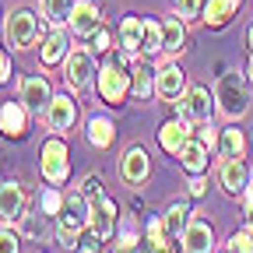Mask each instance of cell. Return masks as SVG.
<instances>
[{
  "instance_id": "5",
  "label": "cell",
  "mask_w": 253,
  "mask_h": 253,
  "mask_svg": "<svg viewBox=\"0 0 253 253\" xmlns=\"http://www.w3.org/2000/svg\"><path fill=\"white\" fill-rule=\"evenodd\" d=\"M211 106H214V95L208 88H190L179 102V120L186 123H204L211 120Z\"/></svg>"
},
{
  "instance_id": "35",
  "label": "cell",
  "mask_w": 253,
  "mask_h": 253,
  "mask_svg": "<svg viewBox=\"0 0 253 253\" xmlns=\"http://www.w3.org/2000/svg\"><path fill=\"white\" fill-rule=\"evenodd\" d=\"M84 197H88V201H99V197H102V179H99V176H88V179H84Z\"/></svg>"
},
{
  "instance_id": "31",
  "label": "cell",
  "mask_w": 253,
  "mask_h": 253,
  "mask_svg": "<svg viewBox=\"0 0 253 253\" xmlns=\"http://www.w3.org/2000/svg\"><path fill=\"white\" fill-rule=\"evenodd\" d=\"M25 236H32V239L46 236V211H42V214H28V218H25Z\"/></svg>"
},
{
  "instance_id": "38",
  "label": "cell",
  "mask_w": 253,
  "mask_h": 253,
  "mask_svg": "<svg viewBox=\"0 0 253 253\" xmlns=\"http://www.w3.org/2000/svg\"><path fill=\"white\" fill-rule=\"evenodd\" d=\"M106 49H109V32L99 28V32H95V53H106Z\"/></svg>"
},
{
  "instance_id": "8",
  "label": "cell",
  "mask_w": 253,
  "mask_h": 253,
  "mask_svg": "<svg viewBox=\"0 0 253 253\" xmlns=\"http://www.w3.org/2000/svg\"><path fill=\"white\" fill-rule=\"evenodd\" d=\"M95 74V60L88 49H71L67 53V84L71 88H88Z\"/></svg>"
},
{
  "instance_id": "10",
  "label": "cell",
  "mask_w": 253,
  "mask_h": 253,
  "mask_svg": "<svg viewBox=\"0 0 253 253\" xmlns=\"http://www.w3.org/2000/svg\"><path fill=\"white\" fill-rule=\"evenodd\" d=\"M71 28H74V36H95V32L102 28L99 7H95L91 0H78L74 11H71Z\"/></svg>"
},
{
  "instance_id": "37",
  "label": "cell",
  "mask_w": 253,
  "mask_h": 253,
  "mask_svg": "<svg viewBox=\"0 0 253 253\" xmlns=\"http://www.w3.org/2000/svg\"><path fill=\"white\" fill-rule=\"evenodd\" d=\"M204 190H208V179H204V172H197L194 179H190V194H194V197H204Z\"/></svg>"
},
{
  "instance_id": "36",
  "label": "cell",
  "mask_w": 253,
  "mask_h": 253,
  "mask_svg": "<svg viewBox=\"0 0 253 253\" xmlns=\"http://www.w3.org/2000/svg\"><path fill=\"white\" fill-rule=\"evenodd\" d=\"M0 253H18V236L14 232H0Z\"/></svg>"
},
{
  "instance_id": "22",
  "label": "cell",
  "mask_w": 253,
  "mask_h": 253,
  "mask_svg": "<svg viewBox=\"0 0 253 253\" xmlns=\"http://www.w3.org/2000/svg\"><path fill=\"white\" fill-rule=\"evenodd\" d=\"M120 42H123V53H141V46H144V21L141 18H123Z\"/></svg>"
},
{
  "instance_id": "13",
  "label": "cell",
  "mask_w": 253,
  "mask_h": 253,
  "mask_svg": "<svg viewBox=\"0 0 253 253\" xmlns=\"http://www.w3.org/2000/svg\"><path fill=\"white\" fill-rule=\"evenodd\" d=\"M25 218V194L18 183H0V221H18Z\"/></svg>"
},
{
  "instance_id": "39",
  "label": "cell",
  "mask_w": 253,
  "mask_h": 253,
  "mask_svg": "<svg viewBox=\"0 0 253 253\" xmlns=\"http://www.w3.org/2000/svg\"><path fill=\"white\" fill-rule=\"evenodd\" d=\"M11 78V56L4 53V49H0V84H4Z\"/></svg>"
},
{
  "instance_id": "2",
  "label": "cell",
  "mask_w": 253,
  "mask_h": 253,
  "mask_svg": "<svg viewBox=\"0 0 253 253\" xmlns=\"http://www.w3.org/2000/svg\"><path fill=\"white\" fill-rule=\"evenodd\" d=\"M214 99H218V109L225 113V116L239 120V116L250 109V88H246V78H243V74H221Z\"/></svg>"
},
{
  "instance_id": "29",
  "label": "cell",
  "mask_w": 253,
  "mask_h": 253,
  "mask_svg": "<svg viewBox=\"0 0 253 253\" xmlns=\"http://www.w3.org/2000/svg\"><path fill=\"white\" fill-rule=\"evenodd\" d=\"M71 11H74V0H46V18H49L53 25L67 21Z\"/></svg>"
},
{
  "instance_id": "25",
  "label": "cell",
  "mask_w": 253,
  "mask_h": 253,
  "mask_svg": "<svg viewBox=\"0 0 253 253\" xmlns=\"http://www.w3.org/2000/svg\"><path fill=\"white\" fill-rule=\"evenodd\" d=\"M88 141L95 148H109L113 144V123L106 116H91L88 120Z\"/></svg>"
},
{
  "instance_id": "14",
  "label": "cell",
  "mask_w": 253,
  "mask_h": 253,
  "mask_svg": "<svg viewBox=\"0 0 253 253\" xmlns=\"http://www.w3.org/2000/svg\"><path fill=\"white\" fill-rule=\"evenodd\" d=\"M74 120H78V102L71 95H56L49 102V126L53 130H71Z\"/></svg>"
},
{
  "instance_id": "17",
  "label": "cell",
  "mask_w": 253,
  "mask_h": 253,
  "mask_svg": "<svg viewBox=\"0 0 253 253\" xmlns=\"http://www.w3.org/2000/svg\"><path fill=\"white\" fill-rule=\"evenodd\" d=\"M186 88V74L176 67V63H169V67L158 71V81H155V91L162 95V99H179Z\"/></svg>"
},
{
  "instance_id": "6",
  "label": "cell",
  "mask_w": 253,
  "mask_h": 253,
  "mask_svg": "<svg viewBox=\"0 0 253 253\" xmlns=\"http://www.w3.org/2000/svg\"><path fill=\"white\" fill-rule=\"evenodd\" d=\"M36 36H39V18L32 14V11H14L7 18V42L11 46L25 49V46L36 42Z\"/></svg>"
},
{
  "instance_id": "26",
  "label": "cell",
  "mask_w": 253,
  "mask_h": 253,
  "mask_svg": "<svg viewBox=\"0 0 253 253\" xmlns=\"http://www.w3.org/2000/svg\"><path fill=\"white\" fill-rule=\"evenodd\" d=\"M190 211H186V204L179 201V204H172L169 211H166V229H169V236L176 239L179 232H186V225H190V218H186Z\"/></svg>"
},
{
  "instance_id": "16",
  "label": "cell",
  "mask_w": 253,
  "mask_h": 253,
  "mask_svg": "<svg viewBox=\"0 0 253 253\" xmlns=\"http://www.w3.org/2000/svg\"><path fill=\"white\" fill-rule=\"evenodd\" d=\"M158 141H162V148L169 155H179L186 148V141H190V123L186 120H169L162 130H158Z\"/></svg>"
},
{
  "instance_id": "19",
  "label": "cell",
  "mask_w": 253,
  "mask_h": 253,
  "mask_svg": "<svg viewBox=\"0 0 253 253\" xmlns=\"http://www.w3.org/2000/svg\"><path fill=\"white\" fill-rule=\"evenodd\" d=\"M243 0H204V11L201 18L211 25V28H221V25H229V18L239 11Z\"/></svg>"
},
{
  "instance_id": "30",
  "label": "cell",
  "mask_w": 253,
  "mask_h": 253,
  "mask_svg": "<svg viewBox=\"0 0 253 253\" xmlns=\"http://www.w3.org/2000/svg\"><path fill=\"white\" fill-rule=\"evenodd\" d=\"M229 253H253V225L232 232V239H229Z\"/></svg>"
},
{
  "instance_id": "1",
  "label": "cell",
  "mask_w": 253,
  "mask_h": 253,
  "mask_svg": "<svg viewBox=\"0 0 253 253\" xmlns=\"http://www.w3.org/2000/svg\"><path fill=\"white\" fill-rule=\"evenodd\" d=\"M91 218V204L84 197V190H71L63 197V211H60V239L67 246H78V232L88 225Z\"/></svg>"
},
{
  "instance_id": "34",
  "label": "cell",
  "mask_w": 253,
  "mask_h": 253,
  "mask_svg": "<svg viewBox=\"0 0 253 253\" xmlns=\"http://www.w3.org/2000/svg\"><path fill=\"white\" fill-rule=\"evenodd\" d=\"M42 211H46V214H56V211H63V197L56 194V190L42 194Z\"/></svg>"
},
{
  "instance_id": "18",
  "label": "cell",
  "mask_w": 253,
  "mask_h": 253,
  "mask_svg": "<svg viewBox=\"0 0 253 253\" xmlns=\"http://www.w3.org/2000/svg\"><path fill=\"white\" fill-rule=\"evenodd\" d=\"M208 144L204 141H186V148L179 151V162H183V169L190 172V176H197V172H208V162H211V158H208Z\"/></svg>"
},
{
  "instance_id": "33",
  "label": "cell",
  "mask_w": 253,
  "mask_h": 253,
  "mask_svg": "<svg viewBox=\"0 0 253 253\" xmlns=\"http://www.w3.org/2000/svg\"><path fill=\"white\" fill-rule=\"evenodd\" d=\"M197 141H204L208 148H214L221 137H218V130L211 126V120H204V123H197Z\"/></svg>"
},
{
  "instance_id": "20",
  "label": "cell",
  "mask_w": 253,
  "mask_h": 253,
  "mask_svg": "<svg viewBox=\"0 0 253 253\" xmlns=\"http://www.w3.org/2000/svg\"><path fill=\"white\" fill-rule=\"evenodd\" d=\"M67 46H71V39H67V32H63V28H53L49 36H46V42H42V49H39L42 63H46V67H53V63H60V60H67Z\"/></svg>"
},
{
  "instance_id": "42",
  "label": "cell",
  "mask_w": 253,
  "mask_h": 253,
  "mask_svg": "<svg viewBox=\"0 0 253 253\" xmlns=\"http://www.w3.org/2000/svg\"><path fill=\"white\" fill-rule=\"evenodd\" d=\"M246 39H250V49H253V25H250V32H246Z\"/></svg>"
},
{
  "instance_id": "7",
  "label": "cell",
  "mask_w": 253,
  "mask_h": 253,
  "mask_svg": "<svg viewBox=\"0 0 253 253\" xmlns=\"http://www.w3.org/2000/svg\"><path fill=\"white\" fill-rule=\"evenodd\" d=\"M88 225L95 232V239L106 243L113 236V225H116V204L109 197H99V201H91V218H88Z\"/></svg>"
},
{
  "instance_id": "12",
  "label": "cell",
  "mask_w": 253,
  "mask_h": 253,
  "mask_svg": "<svg viewBox=\"0 0 253 253\" xmlns=\"http://www.w3.org/2000/svg\"><path fill=\"white\" fill-rule=\"evenodd\" d=\"M21 102H25L28 109H49V102H53L49 81H46L42 74L25 78V81H21Z\"/></svg>"
},
{
  "instance_id": "41",
  "label": "cell",
  "mask_w": 253,
  "mask_h": 253,
  "mask_svg": "<svg viewBox=\"0 0 253 253\" xmlns=\"http://www.w3.org/2000/svg\"><path fill=\"white\" fill-rule=\"evenodd\" d=\"M116 253H141V250H137V246H126V243H120V250H116Z\"/></svg>"
},
{
  "instance_id": "11",
  "label": "cell",
  "mask_w": 253,
  "mask_h": 253,
  "mask_svg": "<svg viewBox=\"0 0 253 253\" xmlns=\"http://www.w3.org/2000/svg\"><path fill=\"white\" fill-rule=\"evenodd\" d=\"M183 250L186 253H211L214 250V232L204 218H194L183 232Z\"/></svg>"
},
{
  "instance_id": "9",
  "label": "cell",
  "mask_w": 253,
  "mask_h": 253,
  "mask_svg": "<svg viewBox=\"0 0 253 253\" xmlns=\"http://www.w3.org/2000/svg\"><path fill=\"white\" fill-rule=\"evenodd\" d=\"M28 106L25 102H4L0 106V134L4 137H25V130H28V113H25Z\"/></svg>"
},
{
  "instance_id": "28",
  "label": "cell",
  "mask_w": 253,
  "mask_h": 253,
  "mask_svg": "<svg viewBox=\"0 0 253 253\" xmlns=\"http://www.w3.org/2000/svg\"><path fill=\"white\" fill-rule=\"evenodd\" d=\"M158 49H166L162 46V25L158 21H144V46H141V56H151Z\"/></svg>"
},
{
  "instance_id": "15",
  "label": "cell",
  "mask_w": 253,
  "mask_h": 253,
  "mask_svg": "<svg viewBox=\"0 0 253 253\" xmlns=\"http://www.w3.org/2000/svg\"><path fill=\"white\" fill-rule=\"evenodd\" d=\"M148 172H151V162H148V155L141 151V148H130L123 155V162H120V176L126 179V183H144L148 179Z\"/></svg>"
},
{
  "instance_id": "43",
  "label": "cell",
  "mask_w": 253,
  "mask_h": 253,
  "mask_svg": "<svg viewBox=\"0 0 253 253\" xmlns=\"http://www.w3.org/2000/svg\"><path fill=\"white\" fill-rule=\"evenodd\" d=\"M246 214H250V225H253V208H246Z\"/></svg>"
},
{
  "instance_id": "32",
  "label": "cell",
  "mask_w": 253,
  "mask_h": 253,
  "mask_svg": "<svg viewBox=\"0 0 253 253\" xmlns=\"http://www.w3.org/2000/svg\"><path fill=\"white\" fill-rule=\"evenodd\" d=\"M176 7H179V18H201L204 0H176Z\"/></svg>"
},
{
  "instance_id": "40",
  "label": "cell",
  "mask_w": 253,
  "mask_h": 253,
  "mask_svg": "<svg viewBox=\"0 0 253 253\" xmlns=\"http://www.w3.org/2000/svg\"><path fill=\"white\" fill-rule=\"evenodd\" d=\"M243 194H246V208H253V179L246 183V190H243Z\"/></svg>"
},
{
  "instance_id": "21",
  "label": "cell",
  "mask_w": 253,
  "mask_h": 253,
  "mask_svg": "<svg viewBox=\"0 0 253 253\" xmlns=\"http://www.w3.org/2000/svg\"><path fill=\"white\" fill-rule=\"evenodd\" d=\"M246 183H250L246 166L239 162V158H229V162L221 166V186H225L229 194H243V190H246Z\"/></svg>"
},
{
  "instance_id": "3",
  "label": "cell",
  "mask_w": 253,
  "mask_h": 253,
  "mask_svg": "<svg viewBox=\"0 0 253 253\" xmlns=\"http://www.w3.org/2000/svg\"><path fill=\"white\" fill-rule=\"evenodd\" d=\"M126 91H130V74H126V67H123V56H113L99 71V95L109 106H123Z\"/></svg>"
},
{
  "instance_id": "44",
  "label": "cell",
  "mask_w": 253,
  "mask_h": 253,
  "mask_svg": "<svg viewBox=\"0 0 253 253\" xmlns=\"http://www.w3.org/2000/svg\"><path fill=\"white\" fill-rule=\"evenodd\" d=\"M250 84H253V60H250Z\"/></svg>"
},
{
  "instance_id": "24",
  "label": "cell",
  "mask_w": 253,
  "mask_h": 253,
  "mask_svg": "<svg viewBox=\"0 0 253 253\" xmlns=\"http://www.w3.org/2000/svg\"><path fill=\"white\" fill-rule=\"evenodd\" d=\"M186 42V28H183V18H162V46L179 53Z\"/></svg>"
},
{
  "instance_id": "4",
  "label": "cell",
  "mask_w": 253,
  "mask_h": 253,
  "mask_svg": "<svg viewBox=\"0 0 253 253\" xmlns=\"http://www.w3.org/2000/svg\"><path fill=\"white\" fill-rule=\"evenodd\" d=\"M71 172V162H67V144H63L60 137H49L42 144V176L49 183H63Z\"/></svg>"
},
{
  "instance_id": "27",
  "label": "cell",
  "mask_w": 253,
  "mask_h": 253,
  "mask_svg": "<svg viewBox=\"0 0 253 253\" xmlns=\"http://www.w3.org/2000/svg\"><path fill=\"white\" fill-rule=\"evenodd\" d=\"M218 148H221V155H225V158H243V148H246L243 130H225V134H221V141H218Z\"/></svg>"
},
{
  "instance_id": "23",
  "label": "cell",
  "mask_w": 253,
  "mask_h": 253,
  "mask_svg": "<svg viewBox=\"0 0 253 253\" xmlns=\"http://www.w3.org/2000/svg\"><path fill=\"white\" fill-rule=\"evenodd\" d=\"M155 71H151V63H134V71H130V91L137 95V99H148L151 95V88H155Z\"/></svg>"
}]
</instances>
